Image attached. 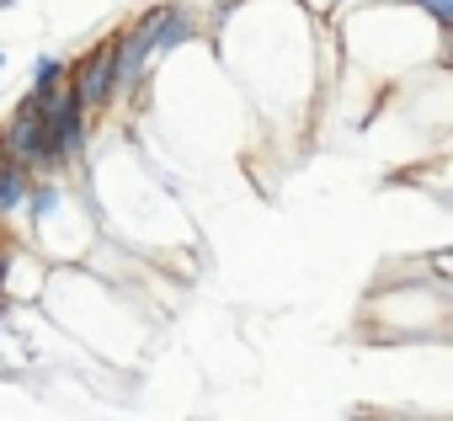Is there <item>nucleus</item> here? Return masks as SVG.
I'll return each instance as SVG.
<instances>
[{
  "label": "nucleus",
  "instance_id": "20e7f679",
  "mask_svg": "<svg viewBox=\"0 0 453 421\" xmlns=\"http://www.w3.org/2000/svg\"><path fill=\"white\" fill-rule=\"evenodd\" d=\"M59 80H70V65H65L59 54H43V59L33 65V86H27V91H49V86H59Z\"/></svg>",
  "mask_w": 453,
  "mask_h": 421
},
{
  "label": "nucleus",
  "instance_id": "f257e3e1",
  "mask_svg": "<svg viewBox=\"0 0 453 421\" xmlns=\"http://www.w3.org/2000/svg\"><path fill=\"white\" fill-rule=\"evenodd\" d=\"M0 155L6 160H17L27 176H49L59 160H54V149H49V123H43V112L22 96L17 107H12V118L0 123Z\"/></svg>",
  "mask_w": 453,
  "mask_h": 421
},
{
  "label": "nucleus",
  "instance_id": "f03ea898",
  "mask_svg": "<svg viewBox=\"0 0 453 421\" xmlns=\"http://www.w3.org/2000/svg\"><path fill=\"white\" fill-rule=\"evenodd\" d=\"M70 91L81 96V107L86 112H102V107H112L118 102V33L112 38H102L75 70H70Z\"/></svg>",
  "mask_w": 453,
  "mask_h": 421
},
{
  "label": "nucleus",
  "instance_id": "39448f33",
  "mask_svg": "<svg viewBox=\"0 0 453 421\" xmlns=\"http://www.w3.org/2000/svg\"><path fill=\"white\" fill-rule=\"evenodd\" d=\"M411 6H416V11H426V17L448 33V22H453V0H411Z\"/></svg>",
  "mask_w": 453,
  "mask_h": 421
},
{
  "label": "nucleus",
  "instance_id": "7ed1b4c3",
  "mask_svg": "<svg viewBox=\"0 0 453 421\" xmlns=\"http://www.w3.org/2000/svg\"><path fill=\"white\" fill-rule=\"evenodd\" d=\"M33 181H38V176H27L17 160L0 155V219L22 214V208H27V192H33Z\"/></svg>",
  "mask_w": 453,
  "mask_h": 421
},
{
  "label": "nucleus",
  "instance_id": "423d86ee",
  "mask_svg": "<svg viewBox=\"0 0 453 421\" xmlns=\"http://www.w3.org/2000/svg\"><path fill=\"white\" fill-rule=\"evenodd\" d=\"M0 65H6V54H0Z\"/></svg>",
  "mask_w": 453,
  "mask_h": 421
},
{
  "label": "nucleus",
  "instance_id": "0eeeda50",
  "mask_svg": "<svg viewBox=\"0 0 453 421\" xmlns=\"http://www.w3.org/2000/svg\"><path fill=\"white\" fill-rule=\"evenodd\" d=\"M326 6H336V0H326Z\"/></svg>",
  "mask_w": 453,
  "mask_h": 421
}]
</instances>
